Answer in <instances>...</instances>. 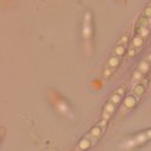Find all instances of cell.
<instances>
[{"label": "cell", "instance_id": "6da1fadb", "mask_svg": "<svg viewBox=\"0 0 151 151\" xmlns=\"http://www.w3.org/2000/svg\"><path fill=\"white\" fill-rule=\"evenodd\" d=\"M151 139V129H149V131H145V132H141L140 134H138L135 137V138L131 141L127 143V146L132 148V146H137V145H143L144 143H146L148 140Z\"/></svg>", "mask_w": 151, "mask_h": 151}, {"label": "cell", "instance_id": "7a4b0ae2", "mask_svg": "<svg viewBox=\"0 0 151 151\" xmlns=\"http://www.w3.org/2000/svg\"><path fill=\"white\" fill-rule=\"evenodd\" d=\"M102 127L98 125V126H95L94 128H92L91 129V132L90 133H88V135H90L91 137V138L90 139H92V138H94L95 140H98L99 138H100V134H102Z\"/></svg>", "mask_w": 151, "mask_h": 151}, {"label": "cell", "instance_id": "3957f363", "mask_svg": "<svg viewBox=\"0 0 151 151\" xmlns=\"http://www.w3.org/2000/svg\"><path fill=\"white\" fill-rule=\"evenodd\" d=\"M88 13L86 15V21H85V24H84V35L86 39H88L91 36V25L88 27V24H91V22H88Z\"/></svg>", "mask_w": 151, "mask_h": 151}, {"label": "cell", "instance_id": "277c9868", "mask_svg": "<svg viewBox=\"0 0 151 151\" xmlns=\"http://www.w3.org/2000/svg\"><path fill=\"white\" fill-rule=\"evenodd\" d=\"M120 64V58L119 56H113L111 58H109V62H108V67L111 68V69H115L116 67Z\"/></svg>", "mask_w": 151, "mask_h": 151}, {"label": "cell", "instance_id": "5b68a950", "mask_svg": "<svg viewBox=\"0 0 151 151\" xmlns=\"http://www.w3.org/2000/svg\"><path fill=\"white\" fill-rule=\"evenodd\" d=\"M90 140H91L90 138H87V137H85V138H84V139H82V140L80 141V144H79V149H81V150L88 149V148H90V146L92 145Z\"/></svg>", "mask_w": 151, "mask_h": 151}, {"label": "cell", "instance_id": "8992f818", "mask_svg": "<svg viewBox=\"0 0 151 151\" xmlns=\"http://www.w3.org/2000/svg\"><path fill=\"white\" fill-rule=\"evenodd\" d=\"M145 92V88H144V86L143 85H140V84H138V85H135L134 86V90H133V93L135 94V97L137 98H139L140 95Z\"/></svg>", "mask_w": 151, "mask_h": 151}, {"label": "cell", "instance_id": "52a82bcc", "mask_svg": "<svg viewBox=\"0 0 151 151\" xmlns=\"http://www.w3.org/2000/svg\"><path fill=\"white\" fill-rule=\"evenodd\" d=\"M135 103H137V98L133 97V95H129V97L125 100V106L128 108V109H131L135 105Z\"/></svg>", "mask_w": 151, "mask_h": 151}, {"label": "cell", "instance_id": "ba28073f", "mask_svg": "<svg viewBox=\"0 0 151 151\" xmlns=\"http://www.w3.org/2000/svg\"><path fill=\"white\" fill-rule=\"evenodd\" d=\"M115 109H116V105L114 104L113 102H110L109 100L106 104L104 105V111H106V113H109V114H114V111H115Z\"/></svg>", "mask_w": 151, "mask_h": 151}, {"label": "cell", "instance_id": "9c48e42d", "mask_svg": "<svg viewBox=\"0 0 151 151\" xmlns=\"http://www.w3.org/2000/svg\"><path fill=\"white\" fill-rule=\"evenodd\" d=\"M143 45V36L140 35H135L132 40V46L133 47H140Z\"/></svg>", "mask_w": 151, "mask_h": 151}, {"label": "cell", "instance_id": "30bf717a", "mask_svg": "<svg viewBox=\"0 0 151 151\" xmlns=\"http://www.w3.org/2000/svg\"><path fill=\"white\" fill-rule=\"evenodd\" d=\"M148 69H149V63H148V60H143L141 63L139 64V67H138V70H140L143 74H145V73L148 71Z\"/></svg>", "mask_w": 151, "mask_h": 151}, {"label": "cell", "instance_id": "8fae6325", "mask_svg": "<svg viewBox=\"0 0 151 151\" xmlns=\"http://www.w3.org/2000/svg\"><path fill=\"white\" fill-rule=\"evenodd\" d=\"M121 97H122L121 94H119L117 92H115V93L111 95V97H110V99H109V100H110V102H113L115 105H117L119 103H120V100H121Z\"/></svg>", "mask_w": 151, "mask_h": 151}, {"label": "cell", "instance_id": "7c38bea8", "mask_svg": "<svg viewBox=\"0 0 151 151\" xmlns=\"http://www.w3.org/2000/svg\"><path fill=\"white\" fill-rule=\"evenodd\" d=\"M125 52H126V49H125V46H123L122 44L119 45V46L115 49V54H116V56H119V57L123 56V54H125Z\"/></svg>", "mask_w": 151, "mask_h": 151}, {"label": "cell", "instance_id": "4fadbf2b", "mask_svg": "<svg viewBox=\"0 0 151 151\" xmlns=\"http://www.w3.org/2000/svg\"><path fill=\"white\" fill-rule=\"evenodd\" d=\"M138 23L141 24V25H144V27H148V25H149V17L144 16V15L140 16L139 19H138Z\"/></svg>", "mask_w": 151, "mask_h": 151}, {"label": "cell", "instance_id": "5bb4252c", "mask_svg": "<svg viewBox=\"0 0 151 151\" xmlns=\"http://www.w3.org/2000/svg\"><path fill=\"white\" fill-rule=\"evenodd\" d=\"M141 76H143V73H141L140 70H137V71L134 73V75H133V79H134V80H137V79L140 80Z\"/></svg>", "mask_w": 151, "mask_h": 151}, {"label": "cell", "instance_id": "9a60e30c", "mask_svg": "<svg viewBox=\"0 0 151 151\" xmlns=\"http://www.w3.org/2000/svg\"><path fill=\"white\" fill-rule=\"evenodd\" d=\"M144 16H146V17H151V6H148V8L144 10Z\"/></svg>", "mask_w": 151, "mask_h": 151}, {"label": "cell", "instance_id": "2e32d148", "mask_svg": "<svg viewBox=\"0 0 151 151\" xmlns=\"http://www.w3.org/2000/svg\"><path fill=\"white\" fill-rule=\"evenodd\" d=\"M113 69H111V68H110V69H106L105 70V73H104V78H108V76H110V75L113 74Z\"/></svg>", "mask_w": 151, "mask_h": 151}, {"label": "cell", "instance_id": "e0dca14e", "mask_svg": "<svg viewBox=\"0 0 151 151\" xmlns=\"http://www.w3.org/2000/svg\"><path fill=\"white\" fill-rule=\"evenodd\" d=\"M116 92H117L119 94H121V95H122L123 93H125V86H121V87H120V88H119V90L116 91Z\"/></svg>", "mask_w": 151, "mask_h": 151}, {"label": "cell", "instance_id": "ac0fdd59", "mask_svg": "<svg viewBox=\"0 0 151 151\" xmlns=\"http://www.w3.org/2000/svg\"><path fill=\"white\" fill-rule=\"evenodd\" d=\"M134 54H135V50H134V49H131V50H129V52H128V56H129V57H133Z\"/></svg>", "mask_w": 151, "mask_h": 151}, {"label": "cell", "instance_id": "d6986e66", "mask_svg": "<svg viewBox=\"0 0 151 151\" xmlns=\"http://www.w3.org/2000/svg\"><path fill=\"white\" fill-rule=\"evenodd\" d=\"M126 40H127V36H123V38L121 39V44H125V43H126Z\"/></svg>", "mask_w": 151, "mask_h": 151}]
</instances>
